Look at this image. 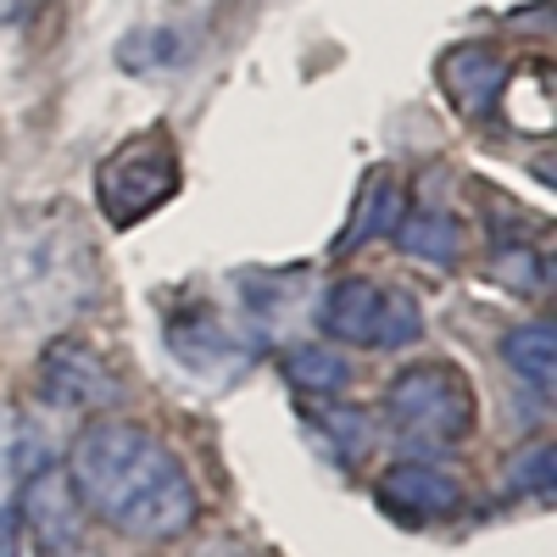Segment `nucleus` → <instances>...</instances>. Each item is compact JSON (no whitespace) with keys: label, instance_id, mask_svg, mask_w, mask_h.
<instances>
[{"label":"nucleus","instance_id":"obj_1","mask_svg":"<svg viewBox=\"0 0 557 557\" xmlns=\"http://www.w3.org/2000/svg\"><path fill=\"white\" fill-rule=\"evenodd\" d=\"M78 502L128 541H173L196 524V485L184 462L128 418H96L67 451Z\"/></svg>","mask_w":557,"mask_h":557},{"label":"nucleus","instance_id":"obj_2","mask_svg":"<svg viewBox=\"0 0 557 557\" xmlns=\"http://www.w3.org/2000/svg\"><path fill=\"white\" fill-rule=\"evenodd\" d=\"M101 257L73 207L45 201L0 218V335H51L96 301Z\"/></svg>","mask_w":557,"mask_h":557},{"label":"nucleus","instance_id":"obj_3","mask_svg":"<svg viewBox=\"0 0 557 557\" xmlns=\"http://www.w3.org/2000/svg\"><path fill=\"white\" fill-rule=\"evenodd\" d=\"M385 418L407 451L441 457L474 430V385L451 362H418L385 391Z\"/></svg>","mask_w":557,"mask_h":557},{"label":"nucleus","instance_id":"obj_4","mask_svg":"<svg viewBox=\"0 0 557 557\" xmlns=\"http://www.w3.org/2000/svg\"><path fill=\"white\" fill-rule=\"evenodd\" d=\"M173 190H178V151H173L168 128L134 134L128 146H117L101 162V173H96V201H101V218L112 228H134L146 212H157Z\"/></svg>","mask_w":557,"mask_h":557},{"label":"nucleus","instance_id":"obj_5","mask_svg":"<svg viewBox=\"0 0 557 557\" xmlns=\"http://www.w3.org/2000/svg\"><path fill=\"white\" fill-rule=\"evenodd\" d=\"M39 401L57 412H101L117 401V380L89 341L57 335L39 357Z\"/></svg>","mask_w":557,"mask_h":557},{"label":"nucleus","instance_id":"obj_6","mask_svg":"<svg viewBox=\"0 0 557 557\" xmlns=\"http://www.w3.org/2000/svg\"><path fill=\"white\" fill-rule=\"evenodd\" d=\"M168 351L201 385H228L251 368V346L218 312H173L168 318Z\"/></svg>","mask_w":557,"mask_h":557},{"label":"nucleus","instance_id":"obj_7","mask_svg":"<svg viewBox=\"0 0 557 557\" xmlns=\"http://www.w3.org/2000/svg\"><path fill=\"white\" fill-rule=\"evenodd\" d=\"M23 524L45 552H67L84 535V502L67 480V462H45L23 480Z\"/></svg>","mask_w":557,"mask_h":557},{"label":"nucleus","instance_id":"obj_8","mask_svg":"<svg viewBox=\"0 0 557 557\" xmlns=\"http://www.w3.org/2000/svg\"><path fill=\"white\" fill-rule=\"evenodd\" d=\"M380 502L407 524H435V519H451L462 507V485L446 469H435V462L407 457V462L380 474Z\"/></svg>","mask_w":557,"mask_h":557},{"label":"nucleus","instance_id":"obj_9","mask_svg":"<svg viewBox=\"0 0 557 557\" xmlns=\"http://www.w3.org/2000/svg\"><path fill=\"white\" fill-rule=\"evenodd\" d=\"M240 307L257 341H273L290 312H307V268H251L240 273Z\"/></svg>","mask_w":557,"mask_h":557},{"label":"nucleus","instance_id":"obj_10","mask_svg":"<svg viewBox=\"0 0 557 557\" xmlns=\"http://www.w3.org/2000/svg\"><path fill=\"white\" fill-rule=\"evenodd\" d=\"M441 84L462 117H485L502 96H507V62L491 57L485 45H462L441 62Z\"/></svg>","mask_w":557,"mask_h":557},{"label":"nucleus","instance_id":"obj_11","mask_svg":"<svg viewBox=\"0 0 557 557\" xmlns=\"http://www.w3.org/2000/svg\"><path fill=\"white\" fill-rule=\"evenodd\" d=\"M380 285H368V278H341V285L323 290V330L346 346H374L380 341Z\"/></svg>","mask_w":557,"mask_h":557},{"label":"nucleus","instance_id":"obj_12","mask_svg":"<svg viewBox=\"0 0 557 557\" xmlns=\"http://www.w3.org/2000/svg\"><path fill=\"white\" fill-rule=\"evenodd\" d=\"M396 223H401V184H396L391 168H380V173H368V178H362L357 207H351V223H346V235L335 240V251L346 257V251L368 246L374 235H391Z\"/></svg>","mask_w":557,"mask_h":557},{"label":"nucleus","instance_id":"obj_13","mask_svg":"<svg viewBox=\"0 0 557 557\" xmlns=\"http://www.w3.org/2000/svg\"><path fill=\"white\" fill-rule=\"evenodd\" d=\"M396 246L412 257V262H430V268H451L457 251H462V228L451 212L441 207H418V212H401V223L391 228Z\"/></svg>","mask_w":557,"mask_h":557},{"label":"nucleus","instance_id":"obj_14","mask_svg":"<svg viewBox=\"0 0 557 557\" xmlns=\"http://www.w3.org/2000/svg\"><path fill=\"white\" fill-rule=\"evenodd\" d=\"M502 357H507V368L530 385V391H552V380H557V330L546 318H530V323H519L513 335L502 341Z\"/></svg>","mask_w":557,"mask_h":557},{"label":"nucleus","instance_id":"obj_15","mask_svg":"<svg viewBox=\"0 0 557 557\" xmlns=\"http://www.w3.org/2000/svg\"><path fill=\"white\" fill-rule=\"evenodd\" d=\"M285 380L301 396H341L351 385V368L335 346H290L285 351Z\"/></svg>","mask_w":557,"mask_h":557},{"label":"nucleus","instance_id":"obj_16","mask_svg":"<svg viewBox=\"0 0 557 557\" xmlns=\"http://www.w3.org/2000/svg\"><path fill=\"white\" fill-rule=\"evenodd\" d=\"M307 430L318 435V446H323V457H341V462H357L362 451H368V412H357V407H330V412H318V418H307Z\"/></svg>","mask_w":557,"mask_h":557},{"label":"nucleus","instance_id":"obj_17","mask_svg":"<svg viewBox=\"0 0 557 557\" xmlns=\"http://www.w3.org/2000/svg\"><path fill=\"white\" fill-rule=\"evenodd\" d=\"M491 273H496V285H507V290H519V296H541V290L552 285V268H546V257H541V251H530V246H513V251H496Z\"/></svg>","mask_w":557,"mask_h":557},{"label":"nucleus","instance_id":"obj_18","mask_svg":"<svg viewBox=\"0 0 557 557\" xmlns=\"http://www.w3.org/2000/svg\"><path fill=\"white\" fill-rule=\"evenodd\" d=\"M507 491H524V496H535V502H552L557 480H552V446H546V441L524 446L513 462H507Z\"/></svg>","mask_w":557,"mask_h":557},{"label":"nucleus","instance_id":"obj_19","mask_svg":"<svg viewBox=\"0 0 557 557\" xmlns=\"http://www.w3.org/2000/svg\"><path fill=\"white\" fill-rule=\"evenodd\" d=\"M418 330H424V318H418V301L401 296V290H385V296H380V341H374V346L396 351V346H407Z\"/></svg>","mask_w":557,"mask_h":557},{"label":"nucleus","instance_id":"obj_20","mask_svg":"<svg viewBox=\"0 0 557 557\" xmlns=\"http://www.w3.org/2000/svg\"><path fill=\"white\" fill-rule=\"evenodd\" d=\"M0 557H23V546H17V524H12L7 507H0Z\"/></svg>","mask_w":557,"mask_h":557},{"label":"nucleus","instance_id":"obj_21","mask_svg":"<svg viewBox=\"0 0 557 557\" xmlns=\"http://www.w3.org/2000/svg\"><path fill=\"white\" fill-rule=\"evenodd\" d=\"M34 7H45V0H0V23H12V17H23Z\"/></svg>","mask_w":557,"mask_h":557},{"label":"nucleus","instance_id":"obj_22","mask_svg":"<svg viewBox=\"0 0 557 557\" xmlns=\"http://www.w3.org/2000/svg\"><path fill=\"white\" fill-rule=\"evenodd\" d=\"M57 557H89V552H78V546H67V552H57Z\"/></svg>","mask_w":557,"mask_h":557}]
</instances>
